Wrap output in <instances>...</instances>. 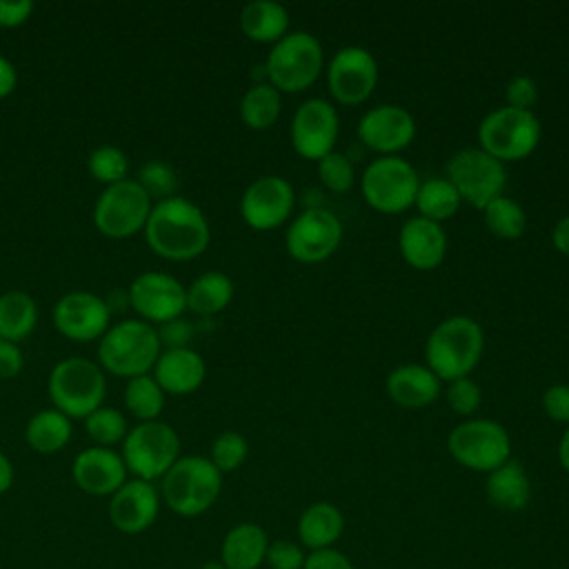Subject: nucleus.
I'll list each match as a JSON object with an SVG mask.
<instances>
[{
  "label": "nucleus",
  "instance_id": "4c0bfd02",
  "mask_svg": "<svg viewBox=\"0 0 569 569\" xmlns=\"http://www.w3.org/2000/svg\"><path fill=\"white\" fill-rule=\"evenodd\" d=\"M89 173L102 182L104 187L127 180L129 173V158L127 153L116 144H100L96 147L87 158Z\"/></svg>",
  "mask_w": 569,
  "mask_h": 569
},
{
  "label": "nucleus",
  "instance_id": "de8ad7c7",
  "mask_svg": "<svg viewBox=\"0 0 569 569\" xmlns=\"http://www.w3.org/2000/svg\"><path fill=\"white\" fill-rule=\"evenodd\" d=\"M22 367H24V356L20 345L0 338V378L11 380L22 373Z\"/></svg>",
  "mask_w": 569,
  "mask_h": 569
},
{
  "label": "nucleus",
  "instance_id": "5701e85b",
  "mask_svg": "<svg viewBox=\"0 0 569 569\" xmlns=\"http://www.w3.org/2000/svg\"><path fill=\"white\" fill-rule=\"evenodd\" d=\"M151 376L169 396H189L200 389L207 378L204 358L191 347L162 349Z\"/></svg>",
  "mask_w": 569,
  "mask_h": 569
},
{
  "label": "nucleus",
  "instance_id": "6ab92c4d",
  "mask_svg": "<svg viewBox=\"0 0 569 569\" xmlns=\"http://www.w3.org/2000/svg\"><path fill=\"white\" fill-rule=\"evenodd\" d=\"M356 133L367 149L380 156H398L416 138V120L409 109L385 102L360 116Z\"/></svg>",
  "mask_w": 569,
  "mask_h": 569
},
{
  "label": "nucleus",
  "instance_id": "cd10ccee",
  "mask_svg": "<svg viewBox=\"0 0 569 569\" xmlns=\"http://www.w3.org/2000/svg\"><path fill=\"white\" fill-rule=\"evenodd\" d=\"M342 511L327 500L311 502L298 518V538L311 551L331 549L333 542H338V538L342 536Z\"/></svg>",
  "mask_w": 569,
  "mask_h": 569
},
{
  "label": "nucleus",
  "instance_id": "39448f33",
  "mask_svg": "<svg viewBox=\"0 0 569 569\" xmlns=\"http://www.w3.org/2000/svg\"><path fill=\"white\" fill-rule=\"evenodd\" d=\"M220 491L222 473L204 456H180L160 480V498L182 518L209 511Z\"/></svg>",
  "mask_w": 569,
  "mask_h": 569
},
{
  "label": "nucleus",
  "instance_id": "c756f323",
  "mask_svg": "<svg viewBox=\"0 0 569 569\" xmlns=\"http://www.w3.org/2000/svg\"><path fill=\"white\" fill-rule=\"evenodd\" d=\"M38 325V302L31 293L9 289L0 293V338L20 345Z\"/></svg>",
  "mask_w": 569,
  "mask_h": 569
},
{
  "label": "nucleus",
  "instance_id": "412c9836",
  "mask_svg": "<svg viewBox=\"0 0 569 569\" xmlns=\"http://www.w3.org/2000/svg\"><path fill=\"white\" fill-rule=\"evenodd\" d=\"M127 473L122 456L109 447L91 445L71 462V478L78 489L98 498L113 496L129 480Z\"/></svg>",
  "mask_w": 569,
  "mask_h": 569
},
{
  "label": "nucleus",
  "instance_id": "e433bc0d",
  "mask_svg": "<svg viewBox=\"0 0 569 569\" xmlns=\"http://www.w3.org/2000/svg\"><path fill=\"white\" fill-rule=\"evenodd\" d=\"M142 189L144 193L160 202V200H167L171 196H178V187H180V180H178V173L176 169L167 162V160H147L138 171H136V178H133Z\"/></svg>",
  "mask_w": 569,
  "mask_h": 569
},
{
  "label": "nucleus",
  "instance_id": "473e14b6",
  "mask_svg": "<svg viewBox=\"0 0 569 569\" xmlns=\"http://www.w3.org/2000/svg\"><path fill=\"white\" fill-rule=\"evenodd\" d=\"M460 202L462 200L458 191L447 178H427V180H420L413 207L418 209V216L442 224L445 220L456 216Z\"/></svg>",
  "mask_w": 569,
  "mask_h": 569
},
{
  "label": "nucleus",
  "instance_id": "72a5a7b5",
  "mask_svg": "<svg viewBox=\"0 0 569 569\" xmlns=\"http://www.w3.org/2000/svg\"><path fill=\"white\" fill-rule=\"evenodd\" d=\"M164 396L167 393L156 382V378L151 373H144L127 380L122 400L133 418H138L140 422H149L160 420V413L164 409Z\"/></svg>",
  "mask_w": 569,
  "mask_h": 569
},
{
  "label": "nucleus",
  "instance_id": "f704fd0d",
  "mask_svg": "<svg viewBox=\"0 0 569 569\" xmlns=\"http://www.w3.org/2000/svg\"><path fill=\"white\" fill-rule=\"evenodd\" d=\"M482 220H485V227L496 238H502V240H516L527 229V213H525L522 204L505 193L493 198L482 209Z\"/></svg>",
  "mask_w": 569,
  "mask_h": 569
},
{
  "label": "nucleus",
  "instance_id": "79ce46f5",
  "mask_svg": "<svg viewBox=\"0 0 569 569\" xmlns=\"http://www.w3.org/2000/svg\"><path fill=\"white\" fill-rule=\"evenodd\" d=\"M538 98H540V89H538V82H536L531 76L518 73V76H513V78L505 84V100H507V107L533 111V104L538 102Z\"/></svg>",
  "mask_w": 569,
  "mask_h": 569
},
{
  "label": "nucleus",
  "instance_id": "4468645a",
  "mask_svg": "<svg viewBox=\"0 0 569 569\" xmlns=\"http://www.w3.org/2000/svg\"><path fill=\"white\" fill-rule=\"evenodd\" d=\"M378 60L360 44L340 47L327 64V87L336 102L356 107L362 104L378 84Z\"/></svg>",
  "mask_w": 569,
  "mask_h": 569
},
{
  "label": "nucleus",
  "instance_id": "09e8293b",
  "mask_svg": "<svg viewBox=\"0 0 569 569\" xmlns=\"http://www.w3.org/2000/svg\"><path fill=\"white\" fill-rule=\"evenodd\" d=\"M302 569H353L351 560L338 551V549H320V551H311L305 558Z\"/></svg>",
  "mask_w": 569,
  "mask_h": 569
},
{
  "label": "nucleus",
  "instance_id": "49530a36",
  "mask_svg": "<svg viewBox=\"0 0 569 569\" xmlns=\"http://www.w3.org/2000/svg\"><path fill=\"white\" fill-rule=\"evenodd\" d=\"M33 13L31 0H0V27L13 29L24 24Z\"/></svg>",
  "mask_w": 569,
  "mask_h": 569
},
{
  "label": "nucleus",
  "instance_id": "f3484780",
  "mask_svg": "<svg viewBox=\"0 0 569 569\" xmlns=\"http://www.w3.org/2000/svg\"><path fill=\"white\" fill-rule=\"evenodd\" d=\"M296 207L293 184L276 173L249 182L240 198V216L256 231H271L289 220Z\"/></svg>",
  "mask_w": 569,
  "mask_h": 569
},
{
  "label": "nucleus",
  "instance_id": "ea45409f",
  "mask_svg": "<svg viewBox=\"0 0 569 569\" xmlns=\"http://www.w3.org/2000/svg\"><path fill=\"white\" fill-rule=\"evenodd\" d=\"M318 178L329 191L345 193L356 182V169L347 153L333 149L318 160Z\"/></svg>",
  "mask_w": 569,
  "mask_h": 569
},
{
  "label": "nucleus",
  "instance_id": "37998d69",
  "mask_svg": "<svg viewBox=\"0 0 569 569\" xmlns=\"http://www.w3.org/2000/svg\"><path fill=\"white\" fill-rule=\"evenodd\" d=\"M305 558L307 556L296 542L280 538L276 542H269L264 562L269 565V569H302Z\"/></svg>",
  "mask_w": 569,
  "mask_h": 569
},
{
  "label": "nucleus",
  "instance_id": "aec40b11",
  "mask_svg": "<svg viewBox=\"0 0 569 569\" xmlns=\"http://www.w3.org/2000/svg\"><path fill=\"white\" fill-rule=\"evenodd\" d=\"M160 513V491L153 482L131 478L109 496V520L127 536L147 531Z\"/></svg>",
  "mask_w": 569,
  "mask_h": 569
},
{
  "label": "nucleus",
  "instance_id": "9b49d317",
  "mask_svg": "<svg viewBox=\"0 0 569 569\" xmlns=\"http://www.w3.org/2000/svg\"><path fill=\"white\" fill-rule=\"evenodd\" d=\"M445 178L453 184L460 200L485 209L493 198L502 196L507 189L505 162L496 160L480 147H465L456 151L445 167Z\"/></svg>",
  "mask_w": 569,
  "mask_h": 569
},
{
  "label": "nucleus",
  "instance_id": "f8f14e48",
  "mask_svg": "<svg viewBox=\"0 0 569 569\" xmlns=\"http://www.w3.org/2000/svg\"><path fill=\"white\" fill-rule=\"evenodd\" d=\"M151 207L153 200L144 189L133 178H127L100 191L93 204V224L102 236L124 240L144 231Z\"/></svg>",
  "mask_w": 569,
  "mask_h": 569
},
{
  "label": "nucleus",
  "instance_id": "7c9ffc66",
  "mask_svg": "<svg viewBox=\"0 0 569 569\" xmlns=\"http://www.w3.org/2000/svg\"><path fill=\"white\" fill-rule=\"evenodd\" d=\"M233 300V280L222 271H204L187 287V309L196 316H216Z\"/></svg>",
  "mask_w": 569,
  "mask_h": 569
},
{
  "label": "nucleus",
  "instance_id": "ddd939ff",
  "mask_svg": "<svg viewBox=\"0 0 569 569\" xmlns=\"http://www.w3.org/2000/svg\"><path fill=\"white\" fill-rule=\"evenodd\" d=\"M342 242L340 218L325 207L302 209L287 227L284 249L298 262H322L336 253Z\"/></svg>",
  "mask_w": 569,
  "mask_h": 569
},
{
  "label": "nucleus",
  "instance_id": "393cba45",
  "mask_svg": "<svg viewBox=\"0 0 569 569\" xmlns=\"http://www.w3.org/2000/svg\"><path fill=\"white\" fill-rule=\"evenodd\" d=\"M269 547L267 531L256 522L233 525L220 545V560L227 569H258Z\"/></svg>",
  "mask_w": 569,
  "mask_h": 569
},
{
  "label": "nucleus",
  "instance_id": "7ed1b4c3",
  "mask_svg": "<svg viewBox=\"0 0 569 569\" xmlns=\"http://www.w3.org/2000/svg\"><path fill=\"white\" fill-rule=\"evenodd\" d=\"M162 351L158 329L140 318L113 322L98 340V365L116 378H136L151 373Z\"/></svg>",
  "mask_w": 569,
  "mask_h": 569
},
{
  "label": "nucleus",
  "instance_id": "6e6552de",
  "mask_svg": "<svg viewBox=\"0 0 569 569\" xmlns=\"http://www.w3.org/2000/svg\"><path fill=\"white\" fill-rule=\"evenodd\" d=\"M120 456L133 478L147 482L162 480L180 458V436L162 420L138 422L136 427H129Z\"/></svg>",
  "mask_w": 569,
  "mask_h": 569
},
{
  "label": "nucleus",
  "instance_id": "8fccbe9b",
  "mask_svg": "<svg viewBox=\"0 0 569 569\" xmlns=\"http://www.w3.org/2000/svg\"><path fill=\"white\" fill-rule=\"evenodd\" d=\"M18 87V69L16 64L0 53V100L11 96Z\"/></svg>",
  "mask_w": 569,
  "mask_h": 569
},
{
  "label": "nucleus",
  "instance_id": "423d86ee",
  "mask_svg": "<svg viewBox=\"0 0 569 569\" xmlns=\"http://www.w3.org/2000/svg\"><path fill=\"white\" fill-rule=\"evenodd\" d=\"M325 69V51L320 40L305 29H293L271 44L264 73L267 82L280 93H298L309 89Z\"/></svg>",
  "mask_w": 569,
  "mask_h": 569
},
{
  "label": "nucleus",
  "instance_id": "1a4fd4ad",
  "mask_svg": "<svg viewBox=\"0 0 569 569\" xmlns=\"http://www.w3.org/2000/svg\"><path fill=\"white\" fill-rule=\"evenodd\" d=\"M447 451L460 467L489 473L511 458V438L498 420L467 418L449 431Z\"/></svg>",
  "mask_w": 569,
  "mask_h": 569
},
{
  "label": "nucleus",
  "instance_id": "3c124183",
  "mask_svg": "<svg viewBox=\"0 0 569 569\" xmlns=\"http://www.w3.org/2000/svg\"><path fill=\"white\" fill-rule=\"evenodd\" d=\"M551 244L556 251L569 256V213H565L556 224L551 227Z\"/></svg>",
  "mask_w": 569,
  "mask_h": 569
},
{
  "label": "nucleus",
  "instance_id": "603ef678",
  "mask_svg": "<svg viewBox=\"0 0 569 569\" xmlns=\"http://www.w3.org/2000/svg\"><path fill=\"white\" fill-rule=\"evenodd\" d=\"M16 471H13V462L9 460V456L4 451H0V496L7 493L13 485Z\"/></svg>",
  "mask_w": 569,
  "mask_h": 569
},
{
  "label": "nucleus",
  "instance_id": "9d476101",
  "mask_svg": "<svg viewBox=\"0 0 569 569\" xmlns=\"http://www.w3.org/2000/svg\"><path fill=\"white\" fill-rule=\"evenodd\" d=\"M418 187V171L402 156H378L360 176L362 198L380 213H400L413 207Z\"/></svg>",
  "mask_w": 569,
  "mask_h": 569
},
{
  "label": "nucleus",
  "instance_id": "c9c22d12",
  "mask_svg": "<svg viewBox=\"0 0 569 569\" xmlns=\"http://www.w3.org/2000/svg\"><path fill=\"white\" fill-rule=\"evenodd\" d=\"M84 431L93 445L111 449L113 445H122L124 436L129 433V422L120 409L102 405L84 418Z\"/></svg>",
  "mask_w": 569,
  "mask_h": 569
},
{
  "label": "nucleus",
  "instance_id": "c85d7f7f",
  "mask_svg": "<svg viewBox=\"0 0 569 569\" xmlns=\"http://www.w3.org/2000/svg\"><path fill=\"white\" fill-rule=\"evenodd\" d=\"M73 436L71 418L58 409H42L33 413L24 427V440L36 453H58Z\"/></svg>",
  "mask_w": 569,
  "mask_h": 569
},
{
  "label": "nucleus",
  "instance_id": "864d4df0",
  "mask_svg": "<svg viewBox=\"0 0 569 569\" xmlns=\"http://www.w3.org/2000/svg\"><path fill=\"white\" fill-rule=\"evenodd\" d=\"M558 460H560V467L569 473V425L565 427L560 442H558Z\"/></svg>",
  "mask_w": 569,
  "mask_h": 569
},
{
  "label": "nucleus",
  "instance_id": "b1692460",
  "mask_svg": "<svg viewBox=\"0 0 569 569\" xmlns=\"http://www.w3.org/2000/svg\"><path fill=\"white\" fill-rule=\"evenodd\" d=\"M387 393L402 409H422L440 396V378L427 365L405 362L389 371Z\"/></svg>",
  "mask_w": 569,
  "mask_h": 569
},
{
  "label": "nucleus",
  "instance_id": "f257e3e1",
  "mask_svg": "<svg viewBox=\"0 0 569 569\" xmlns=\"http://www.w3.org/2000/svg\"><path fill=\"white\" fill-rule=\"evenodd\" d=\"M142 233L156 256L176 262L198 258L211 240L204 211L184 196L153 202Z\"/></svg>",
  "mask_w": 569,
  "mask_h": 569
},
{
  "label": "nucleus",
  "instance_id": "58836bf2",
  "mask_svg": "<svg viewBox=\"0 0 569 569\" xmlns=\"http://www.w3.org/2000/svg\"><path fill=\"white\" fill-rule=\"evenodd\" d=\"M247 453H249V445L242 433L222 431L211 442L209 460L213 462V467L220 473H229V471H236L238 467H242V462L247 460Z\"/></svg>",
  "mask_w": 569,
  "mask_h": 569
},
{
  "label": "nucleus",
  "instance_id": "dca6fc26",
  "mask_svg": "<svg viewBox=\"0 0 569 569\" xmlns=\"http://www.w3.org/2000/svg\"><path fill=\"white\" fill-rule=\"evenodd\" d=\"M340 133V116L336 107L325 98L302 100L291 118L289 138L293 151L305 160H320L333 151Z\"/></svg>",
  "mask_w": 569,
  "mask_h": 569
},
{
  "label": "nucleus",
  "instance_id": "5fc2aeb1",
  "mask_svg": "<svg viewBox=\"0 0 569 569\" xmlns=\"http://www.w3.org/2000/svg\"><path fill=\"white\" fill-rule=\"evenodd\" d=\"M200 569H227V567L222 565V560H207Z\"/></svg>",
  "mask_w": 569,
  "mask_h": 569
},
{
  "label": "nucleus",
  "instance_id": "a18cd8bd",
  "mask_svg": "<svg viewBox=\"0 0 569 569\" xmlns=\"http://www.w3.org/2000/svg\"><path fill=\"white\" fill-rule=\"evenodd\" d=\"M158 329V338H160V345L164 349H178V347H189V340L193 338V327L191 322L182 320V318H176V320H169Z\"/></svg>",
  "mask_w": 569,
  "mask_h": 569
},
{
  "label": "nucleus",
  "instance_id": "bb28decb",
  "mask_svg": "<svg viewBox=\"0 0 569 569\" xmlns=\"http://www.w3.org/2000/svg\"><path fill=\"white\" fill-rule=\"evenodd\" d=\"M242 33L260 44H276L289 33V11L276 0H251L240 9Z\"/></svg>",
  "mask_w": 569,
  "mask_h": 569
},
{
  "label": "nucleus",
  "instance_id": "a19ab883",
  "mask_svg": "<svg viewBox=\"0 0 569 569\" xmlns=\"http://www.w3.org/2000/svg\"><path fill=\"white\" fill-rule=\"evenodd\" d=\"M445 398L453 413L471 418L482 405V389L471 376H465V378H456L447 385Z\"/></svg>",
  "mask_w": 569,
  "mask_h": 569
},
{
  "label": "nucleus",
  "instance_id": "f03ea898",
  "mask_svg": "<svg viewBox=\"0 0 569 569\" xmlns=\"http://www.w3.org/2000/svg\"><path fill=\"white\" fill-rule=\"evenodd\" d=\"M485 351V331L478 320L465 313L442 318L425 342L427 367L440 380L469 376Z\"/></svg>",
  "mask_w": 569,
  "mask_h": 569
},
{
  "label": "nucleus",
  "instance_id": "a211bd4d",
  "mask_svg": "<svg viewBox=\"0 0 569 569\" xmlns=\"http://www.w3.org/2000/svg\"><path fill=\"white\" fill-rule=\"evenodd\" d=\"M53 325L73 342L100 340L111 327V309L93 291H69L53 305Z\"/></svg>",
  "mask_w": 569,
  "mask_h": 569
},
{
  "label": "nucleus",
  "instance_id": "20e7f679",
  "mask_svg": "<svg viewBox=\"0 0 569 569\" xmlns=\"http://www.w3.org/2000/svg\"><path fill=\"white\" fill-rule=\"evenodd\" d=\"M49 400L64 416L84 420L104 405L107 376L102 367L89 358L71 356L53 365L47 378Z\"/></svg>",
  "mask_w": 569,
  "mask_h": 569
},
{
  "label": "nucleus",
  "instance_id": "0eeeda50",
  "mask_svg": "<svg viewBox=\"0 0 569 569\" xmlns=\"http://www.w3.org/2000/svg\"><path fill=\"white\" fill-rule=\"evenodd\" d=\"M542 138L540 118L527 109L496 107L478 124V147L500 162L522 160Z\"/></svg>",
  "mask_w": 569,
  "mask_h": 569
},
{
  "label": "nucleus",
  "instance_id": "4be33fe9",
  "mask_svg": "<svg viewBox=\"0 0 569 569\" xmlns=\"http://www.w3.org/2000/svg\"><path fill=\"white\" fill-rule=\"evenodd\" d=\"M398 249L409 267L418 271H431L445 260L447 233L440 222L427 220L422 216H411L400 227Z\"/></svg>",
  "mask_w": 569,
  "mask_h": 569
},
{
  "label": "nucleus",
  "instance_id": "2f4dec72",
  "mask_svg": "<svg viewBox=\"0 0 569 569\" xmlns=\"http://www.w3.org/2000/svg\"><path fill=\"white\" fill-rule=\"evenodd\" d=\"M282 111V98L280 91L264 82H253L240 98V120L253 129L264 131L280 118Z\"/></svg>",
  "mask_w": 569,
  "mask_h": 569
},
{
  "label": "nucleus",
  "instance_id": "c03bdc74",
  "mask_svg": "<svg viewBox=\"0 0 569 569\" xmlns=\"http://www.w3.org/2000/svg\"><path fill=\"white\" fill-rule=\"evenodd\" d=\"M542 411L562 425H569V385L553 382L542 391Z\"/></svg>",
  "mask_w": 569,
  "mask_h": 569
},
{
  "label": "nucleus",
  "instance_id": "a878e982",
  "mask_svg": "<svg viewBox=\"0 0 569 569\" xmlns=\"http://www.w3.org/2000/svg\"><path fill=\"white\" fill-rule=\"evenodd\" d=\"M487 500L502 511H520L531 500V482L525 467L509 458L500 467L487 473L485 480Z\"/></svg>",
  "mask_w": 569,
  "mask_h": 569
},
{
  "label": "nucleus",
  "instance_id": "2eb2a0df",
  "mask_svg": "<svg viewBox=\"0 0 569 569\" xmlns=\"http://www.w3.org/2000/svg\"><path fill=\"white\" fill-rule=\"evenodd\" d=\"M127 298L140 320L153 327L182 318L187 311V287L164 271L138 273L127 289Z\"/></svg>",
  "mask_w": 569,
  "mask_h": 569
}]
</instances>
